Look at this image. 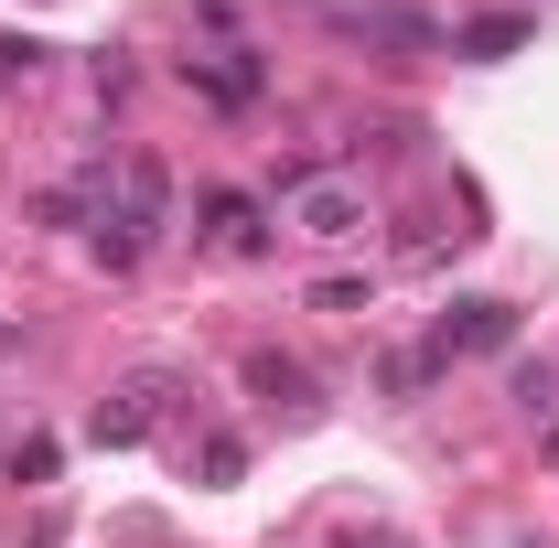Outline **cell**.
<instances>
[{
  "label": "cell",
  "instance_id": "7a4b0ae2",
  "mask_svg": "<svg viewBox=\"0 0 559 548\" xmlns=\"http://www.w3.org/2000/svg\"><path fill=\"white\" fill-rule=\"evenodd\" d=\"M183 75H194V97H215V108H259V97H270V65H259L248 44H215V55H183Z\"/></svg>",
  "mask_w": 559,
  "mask_h": 548
},
{
  "label": "cell",
  "instance_id": "7c38bea8",
  "mask_svg": "<svg viewBox=\"0 0 559 548\" xmlns=\"http://www.w3.org/2000/svg\"><path fill=\"white\" fill-rule=\"evenodd\" d=\"M33 65H44V44H22V33H0V86H22Z\"/></svg>",
  "mask_w": 559,
  "mask_h": 548
},
{
  "label": "cell",
  "instance_id": "277c9868",
  "mask_svg": "<svg viewBox=\"0 0 559 548\" xmlns=\"http://www.w3.org/2000/svg\"><path fill=\"white\" fill-rule=\"evenodd\" d=\"M162 398H173V377H130L119 398H97V419H86V441H97V452H130V441H151V419H162Z\"/></svg>",
  "mask_w": 559,
  "mask_h": 548
},
{
  "label": "cell",
  "instance_id": "9c48e42d",
  "mask_svg": "<svg viewBox=\"0 0 559 548\" xmlns=\"http://www.w3.org/2000/svg\"><path fill=\"white\" fill-rule=\"evenodd\" d=\"M441 377H452V355H441V344H409V355H388V366H377V388H388V398H430Z\"/></svg>",
  "mask_w": 559,
  "mask_h": 548
},
{
  "label": "cell",
  "instance_id": "52a82bcc",
  "mask_svg": "<svg viewBox=\"0 0 559 548\" xmlns=\"http://www.w3.org/2000/svg\"><path fill=\"white\" fill-rule=\"evenodd\" d=\"M248 398H270V409H323V398H312V366H301V355H280V344L248 355Z\"/></svg>",
  "mask_w": 559,
  "mask_h": 548
},
{
  "label": "cell",
  "instance_id": "8992f818",
  "mask_svg": "<svg viewBox=\"0 0 559 548\" xmlns=\"http://www.w3.org/2000/svg\"><path fill=\"white\" fill-rule=\"evenodd\" d=\"M108 205L130 215L140 237H162V226H173V172H162L151 151H130V162H119V183H108Z\"/></svg>",
  "mask_w": 559,
  "mask_h": 548
},
{
  "label": "cell",
  "instance_id": "4fadbf2b",
  "mask_svg": "<svg viewBox=\"0 0 559 548\" xmlns=\"http://www.w3.org/2000/svg\"><path fill=\"white\" fill-rule=\"evenodd\" d=\"M334 548H399V538H366V527H355V538H334Z\"/></svg>",
  "mask_w": 559,
  "mask_h": 548
},
{
  "label": "cell",
  "instance_id": "30bf717a",
  "mask_svg": "<svg viewBox=\"0 0 559 548\" xmlns=\"http://www.w3.org/2000/svg\"><path fill=\"white\" fill-rule=\"evenodd\" d=\"M55 463H66V452H55V441H44V430H33V441H11V452H0V474H11V484H55Z\"/></svg>",
  "mask_w": 559,
  "mask_h": 548
},
{
  "label": "cell",
  "instance_id": "3957f363",
  "mask_svg": "<svg viewBox=\"0 0 559 548\" xmlns=\"http://www.w3.org/2000/svg\"><path fill=\"white\" fill-rule=\"evenodd\" d=\"M194 215H205L194 237H205L215 259H259V248H270V205H259V194H194Z\"/></svg>",
  "mask_w": 559,
  "mask_h": 548
},
{
  "label": "cell",
  "instance_id": "ba28073f",
  "mask_svg": "<svg viewBox=\"0 0 559 548\" xmlns=\"http://www.w3.org/2000/svg\"><path fill=\"white\" fill-rule=\"evenodd\" d=\"M516 44H527V11H485V22H463V33H452V55H463V65H506Z\"/></svg>",
  "mask_w": 559,
  "mask_h": 548
},
{
  "label": "cell",
  "instance_id": "8fae6325",
  "mask_svg": "<svg viewBox=\"0 0 559 548\" xmlns=\"http://www.w3.org/2000/svg\"><path fill=\"white\" fill-rule=\"evenodd\" d=\"M194 463H205V484H237V474H248V441H237V430H215Z\"/></svg>",
  "mask_w": 559,
  "mask_h": 548
},
{
  "label": "cell",
  "instance_id": "5b68a950",
  "mask_svg": "<svg viewBox=\"0 0 559 548\" xmlns=\"http://www.w3.org/2000/svg\"><path fill=\"white\" fill-rule=\"evenodd\" d=\"M430 344H441L452 366H463V355H506V344H516V312H506V301H452V312L430 323Z\"/></svg>",
  "mask_w": 559,
  "mask_h": 548
},
{
  "label": "cell",
  "instance_id": "6da1fadb",
  "mask_svg": "<svg viewBox=\"0 0 559 548\" xmlns=\"http://www.w3.org/2000/svg\"><path fill=\"white\" fill-rule=\"evenodd\" d=\"M280 215L301 237H366V183L323 172V162H280Z\"/></svg>",
  "mask_w": 559,
  "mask_h": 548
}]
</instances>
